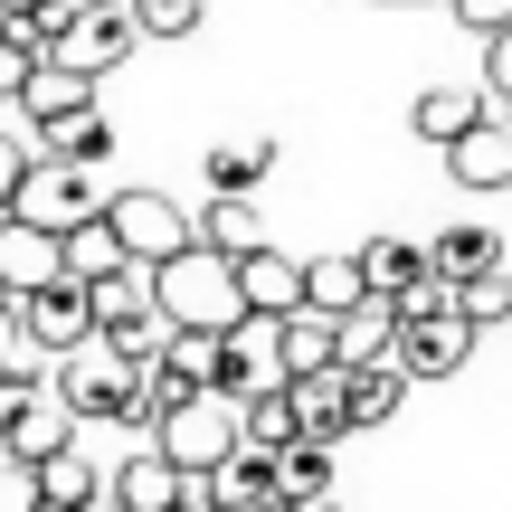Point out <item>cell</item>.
Returning a JSON list of instances; mask_svg holds the SVG:
<instances>
[{"label":"cell","instance_id":"f546056e","mask_svg":"<svg viewBox=\"0 0 512 512\" xmlns=\"http://www.w3.org/2000/svg\"><path fill=\"white\" fill-rule=\"evenodd\" d=\"M456 304L475 313V323H512V266H484V275H465V285H456Z\"/></svg>","mask_w":512,"mask_h":512},{"label":"cell","instance_id":"f1b7e54d","mask_svg":"<svg viewBox=\"0 0 512 512\" xmlns=\"http://www.w3.org/2000/svg\"><path fill=\"white\" fill-rule=\"evenodd\" d=\"M133 19H143V38H200V19H209V0H133Z\"/></svg>","mask_w":512,"mask_h":512},{"label":"cell","instance_id":"ac0fdd59","mask_svg":"<svg viewBox=\"0 0 512 512\" xmlns=\"http://www.w3.org/2000/svg\"><path fill=\"white\" fill-rule=\"evenodd\" d=\"M143 266V256L124 247V228H114V209H95L86 228H67V275H86V285H105V275Z\"/></svg>","mask_w":512,"mask_h":512},{"label":"cell","instance_id":"8fae6325","mask_svg":"<svg viewBox=\"0 0 512 512\" xmlns=\"http://www.w3.org/2000/svg\"><path fill=\"white\" fill-rule=\"evenodd\" d=\"M57 275H67V228L10 209V219H0V285H10V294H38V285H57Z\"/></svg>","mask_w":512,"mask_h":512},{"label":"cell","instance_id":"d4e9b609","mask_svg":"<svg viewBox=\"0 0 512 512\" xmlns=\"http://www.w3.org/2000/svg\"><path fill=\"white\" fill-rule=\"evenodd\" d=\"M200 238H219L228 256L266 247V219H256V190H209V219H200Z\"/></svg>","mask_w":512,"mask_h":512},{"label":"cell","instance_id":"4316f807","mask_svg":"<svg viewBox=\"0 0 512 512\" xmlns=\"http://www.w3.org/2000/svg\"><path fill=\"white\" fill-rule=\"evenodd\" d=\"M238 408H247V446H294V437H304L294 380H285V389H256V399H238Z\"/></svg>","mask_w":512,"mask_h":512},{"label":"cell","instance_id":"484cf974","mask_svg":"<svg viewBox=\"0 0 512 512\" xmlns=\"http://www.w3.org/2000/svg\"><path fill=\"white\" fill-rule=\"evenodd\" d=\"M209 190H256V181H266V171H275V133H247V143H219V152H209Z\"/></svg>","mask_w":512,"mask_h":512},{"label":"cell","instance_id":"836d02e7","mask_svg":"<svg viewBox=\"0 0 512 512\" xmlns=\"http://www.w3.org/2000/svg\"><path fill=\"white\" fill-rule=\"evenodd\" d=\"M446 10L465 19L475 38H494V29H512V0H446Z\"/></svg>","mask_w":512,"mask_h":512},{"label":"cell","instance_id":"5b68a950","mask_svg":"<svg viewBox=\"0 0 512 512\" xmlns=\"http://www.w3.org/2000/svg\"><path fill=\"white\" fill-rule=\"evenodd\" d=\"M133 48H143V19H133V0H76V19L57 29L48 57H67V67H86V76H114Z\"/></svg>","mask_w":512,"mask_h":512},{"label":"cell","instance_id":"9a60e30c","mask_svg":"<svg viewBox=\"0 0 512 512\" xmlns=\"http://www.w3.org/2000/svg\"><path fill=\"white\" fill-rule=\"evenodd\" d=\"M494 105V86H418V105H408V133H418V143H456L465 124H475V114Z\"/></svg>","mask_w":512,"mask_h":512},{"label":"cell","instance_id":"30bf717a","mask_svg":"<svg viewBox=\"0 0 512 512\" xmlns=\"http://www.w3.org/2000/svg\"><path fill=\"white\" fill-rule=\"evenodd\" d=\"M446 171H456V190H512V105L503 95L446 143Z\"/></svg>","mask_w":512,"mask_h":512},{"label":"cell","instance_id":"7402d4cb","mask_svg":"<svg viewBox=\"0 0 512 512\" xmlns=\"http://www.w3.org/2000/svg\"><path fill=\"white\" fill-rule=\"evenodd\" d=\"M361 256H370V294H389V304H399V294L437 266V256H427V238H361Z\"/></svg>","mask_w":512,"mask_h":512},{"label":"cell","instance_id":"ffe728a7","mask_svg":"<svg viewBox=\"0 0 512 512\" xmlns=\"http://www.w3.org/2000/svg\"><path fill=\"white\" fill-rule=\"evenodd\" d=\"M38 494H48V512H95V494H105V465H95L86 446H57V456L38 465Z\"/></svg>","mask_w":512,"mask_h":512},{"label":"cell","instance_id":"ba28073f","mask_svg":"<svg viewBox=\"0 0 512 512\" xmlns=\"http://www.w3.org/2000/svg\"><path fill=\"white\" fill-rule=\"evenodd\" d=\"M190 503V465L162 456V446H143V456H124L105 475V494H95V512H181Z\"/></svg>","mask_w":512,"mask_h":512},{"label":"cell","instance_id":"4fadbf2b","mask_svg":"<svg viewBox=\"0 0 512 512\" xmlns=\"http://www.w3.org/2000/svg\"><path fill=\"white\" fill-rule=\"evenodd\" d=\"M76 437H86V418H76V399H67V389L48 380V389H38L29 408H19V427H10L0 446H10V456H29V465H48L57 446H76Z\"/></svg>","mask_w":512,"mask_h":512},{"label":"cell","instance_id":"4dcf8cb0","mask_svg":"<svg viewBox=\"0 0 512 512\" xmlns=\"http://www.w3.org/2000/svg\"><path fill=\"white\" fill-rule=\"evenodd\" d=\"M0 512H48V494H38V465L10 456V446H0Z\"/></svg>","mask_w":512,"mask_h":512},{"label":"cell","instance_id":"44dd1931","mask_svg":"<svg viewBox=\"0 0 512 512\" xmlns=\"http://www.w3.org/2000/svg\"><path fill=\"white\" fill-rule=\"evenodd\" d=\"M304 275H313V304L323 313H351L370 294V256L361 247H332V256H304Z\"/></svg>","mask_w":512,"mask_h":512},{"label":"cell","instance_id":"d6a6232c","mask_svg":"<svg viewBox=\"0 0 512 512\" xmlns=\"http://www.w3.org/2000/svg\"><path fill=\"white\" fill-rule=\"evenodd\" d=\"M38 389H48V380H38V370H0V437H10V427H19V408H29Z\"/></svg>","mask_w":512,"mask_h":512},{"label":"cell","instance_id":"8d00e7d4","mask_svg":"<svg viewBox=\"0 0 512 512\" xmlns=\"http://www.w3.org/2000/svg\"><path fill=\"white\" fill-rule=\"evenodd\" d=\"M10 10H38V0H0V19H10Z\"/></svg>","mask_w":512,"mask_h":512},{"label":"cell","instance_id":"e575fe53","mask_svg":"<svg viewBox=\"0 0 512 512\" xmlns=\"http://www.w3.org/2000/svg\"><path fill=\"white\" fill-rule=\"evenodd\" d=\"M484 86H494L503 105H512V29H494V38H484Z\"/></svg>","mask_w":512,"mask_h":512},{"label":"cell","instance_id":"277c9868","mask_svg":"<svg viewBox=\"0 0 512 512\" xmlns=\"http://www.w3.org/2000/svg\"><path fill=\"white\" fill-rule=\"evenodd\" d=\"M105 200H114V190L95 181V162H76V152H38L29 181H19V209H29V219H48V228H86Z\"/></svg>","mask_w":512,"mask_h":512},{"label":"cell","instance_id":"9c48e42d","mask_svg":"<svg viewBox=\"0 0 512 512\" xmlns=\"http://www.w3.org/2000/svg\"><path fill=\"white\" fill-rule=\"evenodd\" d=\"M19 323H29L38 351H57V361H67L76 342H95V285H86V275H57V285L19 294Z\"/></svg>","mask_w":512,"mask_h":512},{"label":"cell","instance_id":"cb8c5ba5","mask_svg":"<svg viewBox=\"0 0 512 512\" xmlns=\"http://www.w3.org/2000/svg\"><path fill=\"white\" fill-rule=\"evenodd\" d=\"M38 152H76V162H105V152H114V114H105V105L57 114V124H38Z\"/></svg>","mask_w":512,"mask_h":512},{"label":"cell","instance_id":"8992f818","mask_svg":"<svg viewBox=\"0 0 512 512\" xmlns=\"http://www.w3.org/2000/svg\"><path fill=\"white\" fill-rule=\"evenodd\" d=\"M294 370H285V313H266V304H247L238 323H228V399H256V389H285Z\"/></svg>","mask_w":512,"mask_h":512},{"label":"cell","instance_id":"7a4b0ae2","mask_svg":"<svg viewBox=\"0 0 512 512\" xmlns=\"http://www.w3.org/2000/svg\"><path fill=\"white\" fill-rule=\"evenodd\" d=\"M152 294H162L171 323H209V332H228L247 313V275H238V256L219 238H190L181 256H162L152 266Z\"/></svg>","mask_w":512,"mask_h":512},{"label":"cell","instance_id":"d6986e66","mask_svg":"<svg viewBox=\"0 0 512 512\" xmlns=\"http://www.w3.org/2000/svg\"><path fill=\"white\" fill-rule=\"evenodd\" d=\"M95 86H105V76H86V67H67V57H48V67L29 76V95H19V114H29V124H57V114L95 105Z\"/></svg>","mask_w":512,"mask_h":512},{"label":"cell","instance_id":"603a6c76","mask_svg":"<svg viewBox=\"0 0 512 512\" xmlns=\"http://www.w3.org/2000/svg\"><path fill=\"white\" fill-rule=\"evenodd\" d=\"M48 67V38H38V19H0V105H19V95H29V76Z\"/></svg>","mask_w":512,"mask_h":512},{"label":"cell","instance_id":"1f68e13d","mask_svg":"<svg viewBox=\"0 0 512 512\" xmlns=\"http://www.w3.org/2000/svg\"><path fill=\"white\" fill-rule=\"evenodd\" d=\"M29 162H38V152L0 133V219H10V209H19V181H29Z\"/></svg>","mask_w":512,"mask_h":512},{"label":"cell","instance_id":"e0dca14e","mask_svg":"<svg viewBox=\"0 0 512 512\" xmlns=\"http://www.w3.org/2000/svg\"><path fill=\"white\" fill-rule=\"evenodd\" d=\"M332 456H342L332 437H294V446H275V475H285V503H332V494H342Z\"/></svg>","mask_w":512,"mask_h":512},{"label":"cell","instance_id":"3957f363","mask_svg":"<svg viewBox=\"0 0 512 512\" xmlns=\"http://www.w3.org/2000/svg\"><path fill=\"white\" fill-rule=\"evenodd\" d=\"M152 446H162V456H181V465H209V475H219V465L247 446V408L228 399V389H190V399L162 408Z\"/></svg>","mask_w":512,"mask_h":512},{"label":"cell","instance_id":"5bb4252c","mask_svg":"<svg viewBox=\"0 0 512 512\" xmlns=\"http://www.w3.org/2000/svg\"><path fill=\"white\" fill-rule=\"evenodd\" d=\"M294 408H304V437H351V361H323V370H294Z\"/></svg>","mask_w":512,"mask_h":512},{"label":"cell","instance_id":"83f0119b","mask_svg":"<svg viewBox=\"0 0 512 512\" xmlns=\"http://www.w3.org/2000/svg\"><path fill=\"white\" fill-rule=\"evenodd\" d=\"M427 256H437L446 275H484V266H503V247H494V228H437V238H427Z\"/></svg>","mask_w":512,"mask_h":512},{"label":"cell","instance_id":"7c38bea8","mask_svg":"<svg viewBox=\"0 0 512 512\" xmlns=\"http://www.w3.org/2000/svg\"><path fill=\"white\" fill-rule=\"evenodd\" d=\"M114 228H124V247L143 256V266H162V256H181L190 238H200V228L181 219V200H162V190H114Z\"/></svg>","mask_w":512,"mask_h":512},{"label":"cell","instance_id":"52a82bcc","mask_svg":"<svg viewBox=\"0 0 512 512\" xmlns=\"http://www.w3.org/2000/svg\"><path fill=\"white\" fill-rule=\"evenodd\" d=\"M475 313H465V304H437V313H408V323H399V361L408 370H418V380H456V370L465 361H475Z\"/></svg>","mask_w":512,"mask_h":512},{"label":"cell","instance_id":"d590c367","mask_svg":"<svg viewBox=\"0 0 512 512\" xmlns=\"http://www.w3.org/2000/svg\"><path fill=\"white\" fill-rule=\"evenodd\" d=\"M370 10H418V0H370Z\"/></svg>","mask_w":512,"mask_h":512},{"label":"cell","instance_id":"2e32d148","mask_svg":"<svg viewBox=\"0 0 512 512\" xmlns=\"http://www.w3.org/2000/svg\"><path fill=\"white\" fill-rule=\"evenodd\" d=\"M238 275H247V304H266V313H294V304H313V275H304V256H285V247H247V256H238Z\"/></svg>","mask_w":512,"mask_h":512},{"label":"cell","instance_id":"74e56055","mask_svg":"<svg viewBox=\"0 0 512 512\" xmlns=\"http://www.w3.org/2000/svg\"><path fill=\"white\" fill-rule=\"evenodd\" d=\"M0 294H10V285H0Z\"/></svg>","mask_w":512,"mask_h":512},{"label":"cell","instance_id":"6da1fadb","mask_svg":"<svg viewBox=\"0 0 512 512\" xmlns=\"http://www.w3.org/2000/svg\"><path fill=\"white\" fill-rule=\"evenodd\" d=\"M143 351H124V342H105V332H95V342H76L67 361H57V389H67L76 399V418H114V427H152V389H143Z\"/></svg>","mask_w":512,"mask_h":512}]
</instances>
